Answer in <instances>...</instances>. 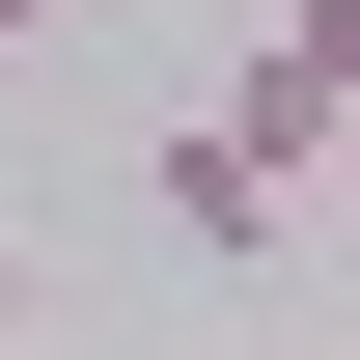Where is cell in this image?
<instances>
[{
	"mask_svg": "<svg viewBox=\"0 0 360 360\" xmlns=\"http://www.w3.org/2000/svg\"><path fill=\"white\" fill-rule=\"evenodd\" d=\"M222 139H250L277 194H333V139H360V0H277V28H250V84H222Z\"/></svg>",
	"mask_w": 360,
	"mask_h": 360,
	"instance_id": "obj_1",
	"label": "cell"
},
{
	"mask_svg": "<svg viewBox=\"0 0 360 360\" xmlns=\"http://www.w3.org/2000/svg\"><path fill=\"white\" fill-rule=\"evenodd\" d=\"M167 250H222V277H305V250H333V194H277L250 139L194 111V139H167Z\"/></svg>",
	"mask_w": 360,
	"mask_h": 360,
	"instance_id": "obj_2",
	"label": "cell"
},
{
	"mask_svg": "<svg viewBox=\"0 0 360 360\" xmlns=\"http://www.w3.org/2000/svg\"><path fill=\"white\" fill-rule=\"evenodd\" d=\"M0 56H56V0H0Z\"/></svg>",
	"mask_w": 360,
	"mask_h": 360,
	"instance_id": "obj_3",
	"label": "cell"
},
{
	"mask_svg": "<svg viewBox=\"0 0 360 360\" xmlns=\"http://www.w3.org/2000/svg\"><path fill=\"white\" fill-rule=\"evenodd\" d=\"M0 333H28V250H0Z\"/></svg>",
	"mask_w": 360,
	"mask_h": 360,
	"instance_id": "obj_4",
	"label": "cell"
}]
</instances>
